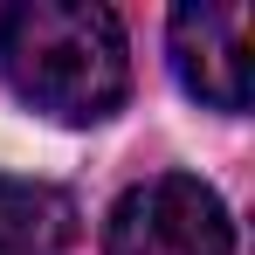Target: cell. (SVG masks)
<instances>
[{"label": "cell", "instance_id": "1", "mask_svg": "<svg viewBox=\"0 0 255 255\" xmlns=\"http://www.w3.org/2000/svg\"><path fill=\"white\" fill-rule=\"evenodd\" d=\"M0 69L55 125H104L131 97L125 21L97 0H14L0 14Z\"/></svg>", "mask_w": 255, "mask_h": 255}, {"label": "cell", "instance_id": "3", "mask_svg": "<svg viewBox=\"0 0 255 255\" xmlns=\"http://www.w3.org/2000/svg\"><path fill=\"white\" fill-rule=\"evenodd\" d=\"M172 69L214 111H249V14L242 7H179Z\"/></svg>", "mask_w": 255, "mask_h": 255}, {"label": "cell", "instance_id": "2", "mask_svg": "<svg viewBox=\"0 0 255 255\" xmlns=\"http://www.w3.org/2000/svg\"><path fill=\"white\" fill-rule=\"evenodd\" d=\"M104 255H235V221L207 179L159 172L111 207Z\"/></svg>", "mask_w": 255, "mask_h": 255}, {"label": "cell", "instance_id": "4", "mask_svg": "<svg viewBox=\"0 0 255 255\" xmlns=\"http://www.w3.org/2000/svg\"><path fill=\"white\" fill-rule=\"evenodd\" d=\"M69 249H76L69 193L0 172V255H69Z\"/></svg>", "mask_w": 255, "mask_h": 255}]
</instances>
